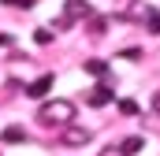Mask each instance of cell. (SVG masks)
Masks as SVG:
<instances>
[{
	"instance_id": "1",
	"label": "cell",
	"mask_w": 160,
	"mask_h": 156,
	"mask_svg": "<svg viewBox=\"0 0 160 156\" xmlns=\"http://www.w3.org/2000/svg\"><path fill=\"white\" fill-rule=\"evenodd\" d=\"M75 100H63V97H52V100H45L38 108V119L45 126H71V119H75Z\"/></svg>"
},
{
	"instance_id": "2",
	"label": "cell",
	"mask_w": 160,
	"mask_h": 156,
	"mask_svg": "<svg viewBox=\"0 0 160 156\" xmlns=\"http://www.w3.org/2000/svg\"><path fill=\"white\" fill-rule=\"evenodd\" d=\"M89 141H93V130H86V126H67L60 134V145H67V149H86Z\"/></svg>"
},
{
	"instance_id": "3",
	"label": "cell",
	"mask_w": 160,
	"mask_h": 156,
	"mask_svg": "<svg viewBox=\"0 0 160 156\" xmlns=\"http://www.w3.org/2000/svg\"><path fill=\"white\" fill-rule=\"evenodd\" d=\"M63 11H67L71 22H78V19H89V15H93V4H86V0H67Z\"/></svg>"
},
{
	"instance_id": "4",
	"label": "cell",
	"mask_w": 160,
	"mask_h": 156,
	"mask_svg": "<svg viewBox=\"0 0 160 156\" xmlns=\"http://www.w3.org/2000/svg\"><path fill=\"white\" fill-rule=\"evenodd\" d=\"M108 100H112V85H108V82H101V85L89 93V104H93V108H104Z\"/></svg>"
},
{
	"instance_id": "5",
	"label": "cell",
	"mask_w": 160,
	"mask_h": 156,
	"mask_svg": "<svg viewBox=\"0 0 160 156\" xmlns=\"http://www.w3.org/2000/svg\"><path fill=\"white\" fill-rule=\"evenodd\" d=\"M48 89H52V75H41L38 82H34V85L26 89V93H30L34 100H41V97H48Z\"/></svg>"
},
{
	"instance_id": "6",
	"label": "cell",
	"mask_w": 160,
	"mask_h": 156,
	"mask_svg": "<svg viewBox=\"0 0 160 156\" xmlns=\"http://www.w3.org/2000/svg\"><path fill=\"white\" fill-rule=\"evenodd\" d=\"M0 141H8V145H22V141H26V130H22V126H8V130L0 134Z\"/></svg>"
},
{
	"instance_id": "7",
	"label": "cell",
	"mask_w": 160,
	"mask_h": 156,
	"mask_svg": "<svg viewBox=\"0 0 160 156\" xmlns=\"http://www.w3.org/2000/svg\"><path fill=\"white\" fill-rule=\"evenodd\" d=\"M86 75H93V78H108V63L104 60H86V67H82Z\"/></svg>"
},
{
	"instance_id": "8",
	"label": "cell",
	"mask_w": 160,
	"mask_h": 156,
	"mask_svg": "<svg viewBox=\"0 0 160 156\" xmlns=\"http://www.w3.org/2000/svg\"><path fill=\"white\" fill-rule=\"evenodd\" d=\"M142 145H145V138L134 134V138H127V141L119 145V153H123V156H134V153H142Z\"/></svg>"
},
{
	"instance_id": "9",
	"label": "cell",
	"mask_w": 160,
	"mask_h": 156,
	"mask_svg": "<svg viewBox=\"0 0 160 156\" xmlns=\"http://www.w3.org/2000/svg\"><path fill=\"white\" fill-rule=\"evenodd\" d=\"M145 30L160 34V7H145Z\"/></svg>"
},
{
	"instance_id": "10",
	"label": "cell",
	"mask_w": 160,
	"mask_h": 156,
	"mask_svg": "<svg viewBox=\"0 0 160 156\" xmlns=\"http://www.w3.org/2000/svg\"><path fill=\"white\" fill-rule=\"evenodd\" d=\"M86 22H89V34H104V26H108V22H104L101 15H89Z\"/></svg>"
},
{
	"instance_id": "11",
	"label": "cell",
	"mask_w": 160,
	"mask_h": 156,
	"mask_svg": "<svg viewBox=\"0 0 160 156\" xmlns=\"http://www.w3.org/2000/svg\"><path fill=\"white\" fill-rule=\"evenodd\" d=\"M34 41H38V45H52V30H48V26L34 30Z\"/></svg>"
},
{
	"instance_id": "12",
	"label": "cell",
	"mask_w": 160,
	"mask_h": 156,
	"mask_svg": "<svg viewBox=\"0 0 160 156\" xmlns=\"http://www.w3.org/2000/svg\"><path fill=\"white\" fill-rule=\"evenodd\" d=\"M119 112L123 115H138V104L134 100H119Z\"/></svg>"
},
{
	"instance_id": "13",
	"label": "cell",
	"mask_w": 160,
	"mask_h": 156,
	"mask_svg": "<svg viewBox=\"0 0 160 156\" xmlns=\"http://www.w3.org/2000/svg\"><path fill=\"white\" fill-rule=\"evenodd\" d=\"M0 48H15V37L11 34H0Z\"/></svg>"
},
{
	"instance_id": "14",
	"label": "cell",
	"mask_w": 160,
	"mask_h": 156,
	"mask_svg": "<svg viewBox=\"0 0 160 156\" xmlns=\"http://www.w3.org/2000/svg\"><path fill=\"white\" fill-rule=\"evenodd\" d=\"M101 156H123V153H119V145H108V149H101Z\"/></svg>"
},
{
	"instance_id": "15",
	"label": "cell",
	"mask_w": 160,
	"mask_h": 156,
	"mask_svg": "<svg viewBox=\"0 0 160 156\" xmlns=\"http://www.w3.org/2000/svg\"><path fill=\"white\" fill-rule=\"evenodd\" d=\"M4 4H15V7H34V0H4Z\"/></svg>"
},
{
	"instance_id": "16",
	"label": "cell",
	"mask_w": 160,
	"mask_h": 156,
	"mask_svg": "<svg viewBox=\"0 0 160 156\" xmlns=\"http://www.w3.org/2000/svg\"><path fill=\"white\" fill-rule=\"evenodd\" d=\"M153 112H160V93H157V97H153Z\"/></svg>"
}]
</instances>
